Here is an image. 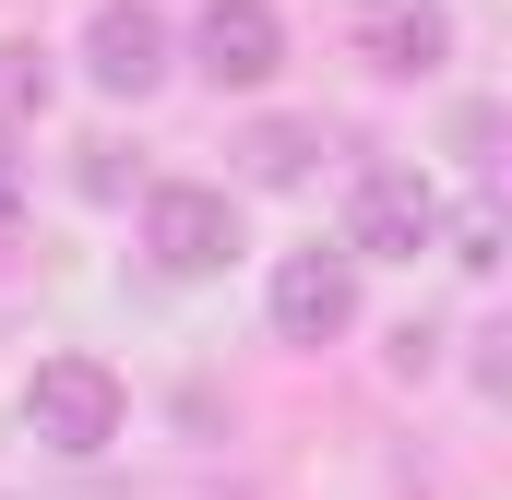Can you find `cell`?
I'll return each mask as SVG.
<instances>
[{
	"mask_svg": "<svg viewBox=\"0 0 512 500\" xmlns=\"http://www.w3.org/2000/svg\"><path fill=\"white\" fill-rule=\"evenodd\" d=\"M131 417V393L108 358H36V381H24V429L48 441V453H108Z\"/></svg>",
	"mask_w": 512,
	"mask_h": 500,
	"instance_id": "6da1fadb",
	"label": "cell"
},
{
	"mask_svg": "<svg viewBox=\"0 0 512 500\" xmlns=\"http://www.w3.org/2000/svg\"><path fill=\"white\" fill-rule=\"evenodd\" d=\"M143 250H155V274H227L239 262V203L203 191V179H167V191H143Z\"/></svg>",
	"mask_w": 512,
	"mask_h": 500,
	"instance_id": "7a4b0ae2",
	"label": "cell"
},
{
	"mask_svg": "<svg viewBox=\"0 0 512 500\" xmlns=\"http://www.w3.org/2000/svg\"><path fill=\"white\" fill-rule=\"evenodd\" d=\"M346 250H358V262H417V250H441V191H429L417 167H370L358 203H346Z\"/></svg>",
	"mask_w": 512,
	"mask_h": 500,
	"instance_id": "3957f363",
	"label": "cell"
},
{
	"mask_svg": "<svg viewBox=\"0 0 512 500\" xmlns=\"http://www.w3.org/2000/svg\"><path fill=\"white\" fill-rule=\"evenodd\" d=\"M274 60H286L274 0H203V24H191V72H203L215 96H251V84H274Z\"/></svg>",
	"mask_w": 512,
	"mask_h": 500,
	"instance_id": "277c9868",
	"label": "cell"
},
{
	"mask_svg": "<svg viewBox=\"0 0 512 500\" xmlns=\"http://www.w3.org/2000/svg\"><path fill=\"white\" fill-rule=\"evenodd\" d=\"M358 322V250H286L274 262V334L286 346H334Z\"/></svg>",
	"mask_w": 512,
	"mask_h": 500,
	"instance_id": "5b68a950",
	"label": "cell"
},
{
	"mask_svg": "<svg viewBox=\"0 0 512 500\" xmlns=\"http://www.w3.org/2000/svg\"><path fill=\"white\" fill-rule=\"evenodd\" d=\"M84 72H96L108 96H155V84H167V24H155V0H108V12L84 24Z\"/></svg>",
	"mask_w": 512,
	"mask_h": 500,
	"instance_id": "8992f818",
	"label": "cell"
},
{
	"mask_svg": "<svg viewBox=\"0 0 512 500\" xmlns=\"http://www.w3.org/2000/svg\"><path fill=\"white\" fill-rule=\"evenodd\" d=\"M358 48H370V72H441L453 12L441 0H358Z\"/></svg>",
	"mask_w": 512,
	"mask_h": 500,
	"instance_id": "52a82bcc",
	"label": "cell"
},
{
	"mask_svg": "<svg viewBox=\"0 0 512 500\" xmlns=\"http://www.w3.org/2000/svg\"><path fill=\"white\" fill-rule=\"evenodd\" d=\"M310 155H322V131H310V120H262L251 143H239V167H251L262 191H298V179H310Z\"/></svg>",
	"mask_w": 512,
	"mask_h": 500,
	"instance_id": "ba28073f",
	"label": "cell"
},
{
	"mask_svg": "<svg viewBox=\"0 0 512 500\" xmlns=\"http://www.w3.org/2000/svg\"><path fill=\"white\" fill-rule=\"evenodd\" d=\"M36 120H48V60L24 36H0V143H24Z\"/></svg>",
	"mask_w": 512,
	"mask_h": 500,
	"instance_id": "9c48e42d",
	"label": "cell"
},
{
	"mask_svg": "<svg viewBox=\"0 0 512 500\" xmlns=\"http://www.w3.org/2000/svg\"><path fill=\"white\" fill-rule=\"evenodd\" d=\"M453 262H465V274H489V262H501V215H489V203L453 227Z\"/></svg>",
	"mask_w": 512,
	"mask_h": 500,
	"instance_id": "30bf717a",
	"label": "cell"
},
{
	"mask_svg": "<svg viewBox=\"0 0 512 500\" xmlns=\"http://www.w3.org/2000/svg\"><path fill=\"white\" fill-rule=\"evenodd\" d=\"M120 155H131V143H84V191H96V203H120V191H131Z\"/></svg>",
	"mask_w": 512,
	"mask_h": 500,
	"instance_id": "8fae6325",
	"label": "cell"
},
{
	"mask_svg": "<svg viewBox=\"0 0 512 500\" xmlns=\"http://www.w3.org/2000/svg\"><path fill=\"white\" fill-rule=\"evenodd\" d=\"M12 215H24V191H12V155H0V227H12Z\"/></svg>",
	"mask_w": 512,
	"mask_h": 500,
	"instance_id": "7c38bea8",
	"label": "cell"
}]
</instances>
